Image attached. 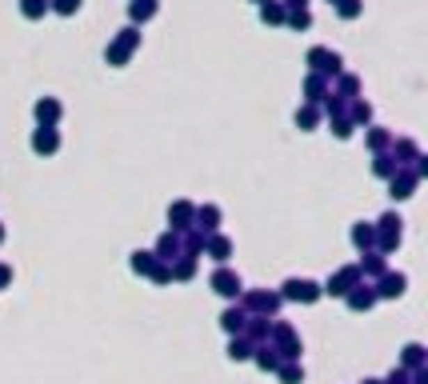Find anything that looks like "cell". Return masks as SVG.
<instances>
[{
    "label": "cell",
    "mask_w": 428,
    "mask_h": 384,
    "mask_svg": "<svg viewBox=\"0 0 428 384\" xmlns=\"http://www.w3.org/2000/svg\"><path fill=\"white\" fill-rule=\"evenodd\" d=\"M285 288H288V296H292V301H317V296H320L312 280H288Z\"/></svg>",
    "instance_id": "cell-1"
},
{
    "label": "cell",
    "mask_w": 428,
    "mask_h": 384,
    "mask_svg": "<svg viewBox=\"0 0 428 384\" xmlns=\"http://www.w3.org/2000/svg\"><path fill=\"white\" fill-rule=\"evenodd\" d=\"M420 344H409V349H404V360H409V365H420Z\"/></svg>",
    "instance_id": "cell-7"
},
{
    "label": "cell",
    "mask_w": 428,
    "mask_h": 384,
    "mask_svg": "<svg viewBox=\"0 0 428 384\" xmlns=\"http://www.w3.org/2000/svg\"><path fill=\"white\" fill-rule=\"evenodd\" d=\"M228 356H232V360H244V356H248V344H237V340H232V349H228Z\"/></svg>",
    "instance_id": "cell-9"
},
{
    "label": "cell",
    "mask_w": 428,
    "mask_h": 384,
    "mask_svg": "<svg viewBox=\"0 0 428 384\" xmlns=\"http://www.w3.org/2000/svg\"><path fill=\"white\" fill-rule=\"evenodd\" d=\"M212 288H216L221 296H237L240 292V276H232V272H216V276H212Z\"/></svg>",
    "instance_id": "cell-2"
},
{
    "label": "cell",
    "mask_w": 428,
    "mask_h": 384,
    "mask_svg": "<svg viewBox=\"0 0 428 384\" xmlns=\"http://www.w3.org/2000/svg\"><path fill=\"white\" fill-rule=\"evenodd\" d=\"M56 104H52V100H48V104H36V116H40V120H56Z\"/></svg>",
    "instance_id": "cell-5"
},
{
    "label": "cell",
    "mask_w": 428,
    "mask_h": 384,
    "mask_svg": "<svg viewBox=\"0 0 428 384\" xmlns=\"http://www.w3.org/2000/svg\"><path fill=\"white\" fill-rule=\"evenodd\" d=\"M72 8H80V0H61V13H72Z\"/></svg>",
    "instance_id": "cell-14"
},
{
    "label": "cell",
    "mask_w": 428,
    "mask_h": 384,
    "mask_svg": "<svg viewBox=\"0 0 428 384\" xmlns=\"http://www.w3.org/2000/svg\"><path fill=\"white\" fill-rule=\"evenodd\" d=\"M349 304H352V308H368V304H372V296H368V292H356Z\"/></svg>",
    "instance_id": "cell-11"
},
{
    "label": "cell",
    "mask_w": 428,
    "mask_h": 384,
    "mask_svg": "<svg viewBox=\"0 0 428 384\" xmlns=\"http://www.w3.org/2000/svg\"><path fill=\"white\" fill-rule=\"evenodd\" d=\"M256 365H260V368H276V356H272V352L264 349L260 356H256Z\"/></svg>",
    "instance_id": "cell-10"
},
{
    "label": "cell",
    "mask_w": 428,
    "mask_h": 384,
    "mask_svg": "<svg viewBox=\"0 0 428 384\" xmlns=\"http://www.w3.org/2000/svg\"><path fill=\"white\" fill-rule=\"evenodd\" d=\"M132 269H136V272H148V269H152V260H148V253H136V260H132Z\"/></svg>",
    "instance_id": "cell-8"
},
{
    "label": "cell",
    "mask_w": 428,
    "mask_h": 384,
    "mask_svg": "<svg viewBox=\"0 0 428 384\" xmlns=\"http://www.w3.org/2000/svg\"><path fill=\"white\" fill-rule=\"evenodd\" d=\"M224 328H228V333H237L240 324H244V317H240V312H224V320H221Z\"/></svg>",
    "instance_id": "cell-6"
},
{
    "label": "cell",
    "mask_w": 428,
    "mask_h": 384,
    "mask_svg": "<svg viewBox=\"0 0 428 384\" xmlns=\"http://www.w3.org/2000/svg\"><path fill=\"white\" fill-rule=\"evenodd\" d=\"M168 216H176V221H189V205H176Z\"/></svg>",
    "instance_id": "cell-13"
},
{
    "label": "cell",
    "mask_w": 428,
    "mask_h": 384,
    "mask_svg": "<svg viewBox=\"0 0 428 384\" xmlns=\"http://www.w3.org/2000/svg\"><path fill=\"white\" fill-rule=\"evenodd\" d=\"M381 292H384V296H400V292H404V276H388Z\"/></svg>",
    "instance_id": "cell-4"
},
{
    "label": "cell",
    "mask_w": 428,
    "mask_h": 384,
    "mask_svg": "<svg viewBox=\"0 0 428 384\" xmlns=\"http://www.w3.org/2000/svg\"><path fill=\"white\" fill-rule=\"evenodd\" d=\"M280 376H285V384H296V381H301V376H304V372H301V368H285Z\"/></svg>",
    "instance_id": "cell-12"
},
{
    "label": "cell",
    "mask_w": 428,
    "mask_h": 384,
    "mask_svg": "<svg viewBox=\"0 0 428 384\" xmlns=\"http://www.w3.org/2000/svg\"><path fill=\"white\" fill-rule=\"evenodd\" d=\"M24 13H29V16H36V13H40V0H29V4H24Z\"/></svg>",
    "instance_id": "cell-15"
},
{
    "label": "cell",
    "mask_w": 428,
    "mask_h": 384,
    "mask_svg": "<svg viewBox=\"0 0 428 384\" xmlns=\"http://www.w3.org/2000/svg\"><path fill=\"white\" fill-rule=\"evenodd\" d=\"M32 148H36V152H52V148H56V136H52V132H36Z\"/></svg>",
    "instance_id": "cell-3"
}]
</instances>
